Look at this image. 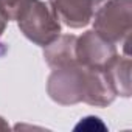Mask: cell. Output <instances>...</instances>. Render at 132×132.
Instances as JSON below:
<instances>
[{"label": "cell", "instance_id": "cell-7", "mask_svg": "<svg viewBox=\"0 0 132 132\" xmlns=\"http://www.w3.org/2000/svg\"><path fill=\"white\" fill-rule=\"evenodd\" d=\"M130 56H115L110 64L104 69V73L107 76V81L115 92L117 96L130 98L132 89H130Z\"/></svg>", "mask_w": 132, "mask_h": 132}, {"label": "cell", "instance_id": "cell-10", "mask_svg": "<svg viewBox=\"0 0 132 132\" xmlns=\"http://www.w3.org/2000/svg\"><path fill=\"white\" fill-rule=\"evenodd\" d=\"M10 129V124L5 121L3 117H0V130H8Z\"/></svg>", "mask_w": 132, "mask_h": 132}, {"label": "cell", "instance_id": "cell-8", "mask_svg": "<svg viewBox=\"0 0 132 132\" xmlns=\"http://www.w3.org/2000/svg\"><path fill=\"white\" fill-rule=\"evenodd\" d=\"M23 3H25V0H0V14L8 22L14 20Z\"/></svg>", "mask_w": 132, "mask_h": 132}, {"label": "cell", "instance_id": "cell-5", "mask_svg": "<svg viewBox=\"0 0 132 132\" xmlns=\"http://www.w3.org/2000/svg\"><path fill=\"white\" fill-rule=\"evenodd\" d=\"M104 2L106 0H48L59 22L73 30L92 23L95 13Z\"/></svg>", "mask_w": 132, "mask_h": 132}, {"label": "cell", "instance_id": "cell-2", "mask_svg": "<svg viewBox=\"0 0 132 132\" xmlns=\"http://www.w3.org/2000/svg\"><path fill=\"white\" fill-rule=\"evenodd\" d=\"M14 20H17L20 33L42 48L62 33L59 19L42 0H25Z\"/></svg>", "mask_w": 132, "mask_h": 132}, {"label": "cell", "instance_id": "cell-6", "mask_svg": "<svg viewBox=\"0 0 132 132\" xmlns=\"http://www.w3.org/2000/svg\"><path fill=\"white\" fill-rule=\"evenodd\" d=\"M75 34H59L51 44L44 47V59L48 64V67L57 69L78 62L75 54Z\"/></svg>", "mask_w": 132, "mask_h": 132}, {"label": "cell", "instance_id": "cell-1", "mask_svg": "<svg viewBox=\"0 0 132 132\" xmlns=\"http://www.w3.org/2000/svg\"><path fill=\"white\" fill-rule=\"evenodd\" d=\"M47 93L61 106L86 103L107 107L117 98L104 70L89 69L78 62L53 69L47 79Z\"/></svg>", "mask_w": 132, "mask_h": 132}, {"label": "cell", "instance_id": "cell-3", "mask_svg": "<svg viewBox=\"0 0 132 132\" xmlns=\"http://www.w3.org/2000/svg\"><path fill=\"white\" fill-rule=\"evenodd\" d=\"M93 30L106 40L123 45L129 56L132 33V0H106L93 16Z\"/></svg>", "mask_w": 132, "mask_h": 132}, {"label": "cell", "instance_id": "cell-9", "mask_svg": "<svg viewBox=\"0 0 132 132\" xmlns=\"http://www.w3.org/2000/svg\"><path fill=\"white\" fill-rule=\"evenodd\" d=\"M6 25H8V20L0 14V37L3 36V33H5V30H6Z\"/></svg>", "mask_w": 132, "mask_h": 132}, {"label": "cell", "instance_id": "cell-4", "mask_svg": "<svg viewBox=\"0 0 132 132\" xmlns=\"http://www.w3.org/2000/svg\"><path fill=\"white\" fill-rule=\"evenodd\" d=\"M75 54L78 64L89 69H101L104 70L110 61L118 54L117 45L106 40L95 30H89L76 37Z\"/></svg>", "mask_w": 132, "mask_h": 132}]
</instances>
